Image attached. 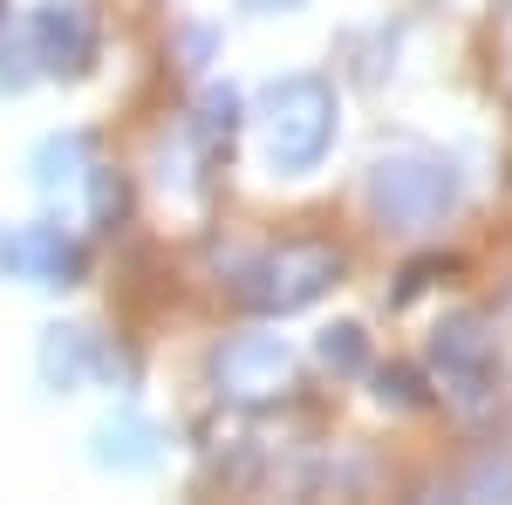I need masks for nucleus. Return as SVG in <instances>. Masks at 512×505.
Segmentation results:
<instances>
[{"label": "nucleus", "instance_id": "11", "mask_svg": "<svg viewBox=\"0 0 512 505\" xmlns=\"http://www.w3.org/2000/svg\"><path fill=\"white\" fill-rule=\"evenodd\" d=\"M315 355H321V369H335V376H362L369 369V335L355 321H335V328H321Z\"/></svg>", "mask_w": 512, "mask_h": 505}, {"label": "nucleus", "instance_id": "2", "mask_svg": "<svg viewBox=\"0 0 512 505\" xmlns=\"http://www.w3.org/2000/svg\"><path fill=\"white\" fill-rule=\"evenodd\" d=\"M335 117H342V103H335V82L328 76H274L260 89L267 164L287 171V178L315 171L321 157H328V144H335Z\"/></svg>", "mask_w": 512, "mask_h": 505}, {"label": "nucleus", "instance_id": "1", "mask_svg": "<svg viewBox=\"0 0 512 505\" xmlns=\"http://www.w3.org/2000/svg\"><path fill=\"white\" fill-rule=\"evenodd\" d=\"M458 198H465V178L437 151H383L369 164V212L390 233H431L458 212Z\"/></svg>", "mask_w": 512, "mask_h": 505}, {"label": "nucleus", "instance_id": "12", "mask_svg": "<svg viewBox=\"0 0 512 505\" xmlns=\"http://www.w3.org/2000/svg\"><path fill=\"white\" fill-rule=\"evenodd\" d=\"M198 130H205L212 144H233V130H239V89L233 82H205V96H198Z\"/></svg>", "mask_w": 512, "mask_h": 505}, {"label": "nucleus", "instance_id": "17", "mask_svg": "<svg viewBox=\"0 0 512 505\" xmlns=\"http://www.w3.org/2000/svg\"><path fill=\"white\" fill-rule=\"evenodd\" d=\"M506 41H512V7H506Z\"/></svg>", "mask_w": 512, "mask_h": 505}, {"label": "nucleus", "instance_id": "14", "mask_svg": "<svg viewBox=\"0 0 512 505\" xmlns=\"http://www.w3.org/2000/svg\"><path fill=\"white\" fill-rule=\"evenodd\" d=\"M376 396H383L390 410H424V376L403 369V362H396V369H376Z\"/></svg>", "mask_w": 512, "mask_h": 505}, {"label": "nucleus", "instance_id": "13", "mask_svg": "<svg viewBox=\"0 0 512 505\" xmlns=\"http://www.w3.org/2000/svg\"><path fill=\"white\" fill-rule=\"evenodd\" d=\"M89 219H96L103 233L123 219V178H117V171H103V164L89 171Z\"/></svg>", "mask_w": 512, "mask_h": 505}, {"label": "nucleus", "instance_id": "9", "mask_svg": "<svg viewBox=\"0 0 512 505\" xmlns=\"http://www.w3.org/2000/svg\"><path fill=\"white\" fill-rule=\"evenodd\" d=\"M164 424H151L144 410H117V417H103V424L89 430V458L103 471H158L164 465Z\"/></svg>", "mask_w": 512, "mask_h": 505}, {"label": "nucleus", "instance_id": "16", "mask_svg": "<svg viewBox=\"0 0 512 505\" xmlns=\"http://www.w3.org/2000/svg\"><path fill=\"white\" fill-rule=\"evenodd\" d=\"M253 14H287V7H301V0H246Z\"/></svg>", "mask_w": 512, "mask_h": 505}, {"label": "nucleus", "instance_id": "8", "mask_svg": "<svg viewBox=\"0 0 512 505\" xmlns=\"http://www.w3.org/2000/svg\"><path fill=\"white\" fill-rule=\"evenodd\" d=\"M35 369H41V383L48 389H82L89 376H110L117 362L103 355V342L89 335V328H76V321H48L41 328V349H35Z\"/></svg>", "mask_w": 512, "mask_h": 505}, {"label": "nucleus", "instance_id": "4", "mask_svg": "<svg viewBox=\"0 0 512 505\" xmlns=\"http://www.w3.org/2000/svg\"><path fill=\"white\" fill-rule=\"evenodd\" d=\"M431 362H437V376H444V396H451L465 417H485V410H492V396H499V349H492V335H485L478 314L437 321Z\"/></svg>", "mask_w": 512, "mask_h": 505}, {"label": "nucleus", "instance_id": "5", "mask_svg": "<svg viewBox=\"0 0 512 505\" xmlns=\"http://www.w3.org/2000/svg\"><path fill=\"white\" fill-rule=\"evenodd\" d=\"M294 369H301V355L287 349V335H233L212 355V383L226 403H274L294 389Z\"/></svg>", "mask_w": 512, "mask_h": 505}, {"label": "nucleus", "instance_id": "3", "mask_svg": "<svg viewBox=\"0 0 512 505\" xmlns=\"http://www.w3.org/2000/svg\"><path fill=\"white\" fill-rule=\"evenodd\" d=\"M335 280H342L335 246H274V253L233 267V294L260 314H294V308H315Z\"/></svg>", "mask_w": 512, "mask_h": 505}, {"label": "nucleus", "instance_id": "10", "mask_svg": "<svg viewBox=\"0 0 512 505\" xmlns=\"http://www.w3.org/2000/svg\"><path fill=\"white\" fill-rule=\"evenodd\" d=\"M28 171H35V192H41V198L82 192V185H89V171H96L89 137H82V130H55V137H41L35 157H28Z\"/></svg>", "mask_w": 512, "mask_h": 505}, {"label": "nucleus", "instance_id": "15", "mask_svg": "<svg viewBox=\"0 0 512 505\" xmlns=\"http://www.w3.org/2000/svg\"><path fill=\"white\" fill-rule=\"evenodd\" d=\"M472 492H512V465H499V458H485L472 478Z\"/></svg>", "mask_w": 512, "mask_h": 505}, {"label": "nucleus", "instance_id": "7", "mask_svg": "<svg viewBox=\"0 0 512 505\" xmlns=\"http://www.w3.org/2000/svg\"><path fill=\"white\" fill-rule=\"evenodd\" d=\"M21 28H28V48H35L41 76H82L89 55H96V21H89L82 0H48Z\"/></svg>", "mask_w": 512, "mask_h": 505}, {"label": "nucleus", "instance_id": "6", "mask_svg": "<svg viewBox=\"0 0 512 505\" xmlns=\"http://www.w3.org/2000/svg\"><path fill=\"white\" fill-rule=\"evenodd\" d=\"M0 273H14V280H28V287H76L82 280V246L55 219H41V226H14V233L0 239Z\"/></svg>", "mask_w": 512, "mask_h": 505}, {"label": "nucleus", "instance_id": "18", "mask_svg": "<svg viewBox=\"0 0 512 505\" xmlns=\"http://www.w3.org/2000/svg\"><path fill=\"white\" fill-rule=\"evenodd\" d=\"M0 239H7V233H0Z\"/></svg>", "mask_w": 512, "mask_h": 505}]
</instances>
